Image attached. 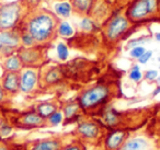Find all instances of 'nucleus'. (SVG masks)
<instances>
[{
	"instance_id": "nucleus-2",
	"label": "nucleus",
	"mask_w": 160,
	"mask_h": 150,
	"mask_svg": "<svg viewBox=\"0 0 160 150\" xmlns=\"http://www.w3.org/2000/svg\"><path fill=\"white\" fill-rule=\"evenodd\" d=\"M30 9L28 0L0 2V32L17 29Z\"/></svg>"
},
{
	"instance_id": "nucleus-17",
	"label": "nucleus",
	"mask_w": 160,
	"mask_h": 150,
	"mask_svg": "<svg viewBox=\"0 0 160 150\" xmlns=\"http://www.w3.org/2000/svg\"><path fill=\"white\" fill-rule=\"evenodd\" d=\"M57 111V105L53 102H41V103H38L35 106V112L38 114H40L42 117H44L45 119H47L54 112Z\"/></svg>"
},
{
	"instance_id": "nucleus-36",
	"label": "nucleus",
	"mask_w": 160,
	"mask_h": 150,
	"mask_svg": "<svg viewBox=\"0 0 160 150\" xmlns=\"http://www.w3.org/2000/svg\"><path fill=\"white\" fill-rule=\"evenodd\" d=\"M0 150H11V148L3 141H0Z\"/></svg>"
},
{
	"instance_id": "nucleus-1",
	"label": "nucleus",
	"mask_w": 160,
	"mask_h": 150,
	"mask_svg": "<svg viewBox=\"0 0 160 150\" xmlns=\"http://www.w3.org/2000/svg\"><path fill=\"white\" fill-rule=\"evenodd\" d=\"M58 22L59 19L49 10L35 8L30 9L18 28L28 32L34 38L36 45L44 46L56 38Z\"/></svg>"
},
{
	"instance_id": "nucleus-35",
	"label": "nucleus",
	"mask_w": 160,
	"mask_h": 150,
	"mask_svg": "<svg viewBox=\"0 0 160 150\" xmlns=\"http://www.w3.org/2000/svg\"><path fill=\"white\" fill-rule=\"evenodd\" d=\"M60 150H81V148H80L78 145H69Z\"/></svg>"
},
{
	"instance_id": "nucleus-42",
	"label": "nucleus",
	"mask_w": 160,
	"mask_h": 150,
	"mask_svg": "<svg viewBox=\"0 0 160 150\" xmlns=\"http://www.w3.org/2000/svg\"><path fill=\"white\" fill-rule=\"evenodd\" d=\"M159 69H160V67H159Z\"/></svg>"
},
{
	"instance_id": "nucleus-6",
	"label": "nucleus",
	"mask_w": 160,
	"mask_h": 150,
	"mask_svg": "<svg viewBox=\"0 0 160 150\" xmlns=\"http://www.w3.org/2000/svg\"><path fill=\"white\" fill-rule=\"evenodd\" d=\"M19 58L21 59L23 67H31V68H38L44 60V52L43 46L35 45L32 47L21 46L17 51Z\"/></svg>"
},
{
	"instance_id": "nucleus-16",
	"label": "nucleus",
	"mask_w": 160,
	"mask_h": 150,
	"mask_svg": "<svg viewBox=\"0 0 160 150\" xmlns=\"http://www.w3.org/2000/svg\"><path fill=\"white\" fill-rule=\"evenodd\" d=\"M77 130L81 136L86 138H96L99 135V127L91 122H82L77 127Z\"/></svg>"
},
{
	"instance_id": "nucleus-11",
	"label": "nucleus",
	"mask_w": 160,
	"mask_h": 150,
	"mask_svg": "<svg viewBox=\"0 0 160 150\" xmlns=\"http://www.w3.org/2000/svg\"><path fill=\"white\" fill-rule=\"evenodd\" d=\"M0 44H2L5 47L10 48L17 52L21 47L20 41V30L19 28L9 31L0 32Z\"/></svg>"
},
{
	"instance_id": "nucleus-34",
	"label": "nucleus",
	"mask_w": 160,
	"mask_h": 150,
	"mask_svg": "<svg viewBox=\"0 0 160 150\" xmlns=\"http://www.w3.org/2000/svg\"><path fill=\"white\" fill-rule=\"evenodd\" d=\"M9 97V95L7 94V92H6L5 90L2 89V87H1V84H0V104L3 103V102L7 100V98Z\"/></svg>"
},
{
	"instance_id": "nucleus-23",
	"label": "nucleus",
	"mask_w": 160,
	"mask_h": 150,
	"mask_svg": "<svg viewBox=\"0 0 160 150\" xmlns=\"http://www.w3.org/2000/svg\"><path fill=\"white\" fill-rule=\"evenodd\" d=\"M79 108L80 106L78 104V102H69L62 108V112H64L66 118H72L73 116H76Z\"/></svg>"
},
{
	"instance_id": "nucleus-26",
	"label": "nucleus",
	"mask_w": 160,
	"mask_h": 150,
	"mask_svg": "<svg viewBox=\"0 0 160 150\" xmlns=\"http://www.w3.org/2000/svg\"><path fill=\"white\" fill-rule=\"evenodd\" d=\"M20 41H21V46L23 47H32L36 45L34 38L28 32L22 31V30H20Z\"/></svg>"
},
{
	"instance_id": "nucleus-21",
	"label": "nucleus",
	"mask_w": 160,
	"mask_h": 150,
	"mask_svg": "<svg viewBox=\"0 0 160 150\" xmlns=\"http://www.w3.org/2000/svg\"><path fill=\"white\" fill-rule=\"evenodd\" d=\"M148 142L144 138H133L125 142L121 150H147Z\"/></svg>"
},
{
	"instance_id": "nucleus-40",
	"label": "nucleus",
	"mask_w": 160,
	"mask_h": 150,
	"mask_svg": "<svg viewBox=\"0 0 160 150\" xmlns=\"http://www.w3.org/2000/svg\"><path fill=\"white\" fill-rule=\"evenodd\" d=\"M156 80H158V82H159V83H160V77H158V78H157V79H156Z\"/></svg>"
},
{
	"instance_id": "nucleus-8",
	"label": "nucleus",
	"mask_w": 160,
	"mask_h": 150,
	"mask_svg": "<svg viewBox=\"0 0 160 150\" xmlns=\"http://www.w3.org/2000/svg\"><path fill=\"white\" fill-rule=\"evenodd\" d=\"M14 124L21 128H36L44 126L46 124V119L38 114L35 111H31V112L22 113L18 117H16Z\"/></svg>"
},
{
	"instance_id": "nucleus-10",
	"label": "nucleus",
	"mask_w": 160,
	"mask_h": 150,
	"mask_svg": "<svg viewBox=\"0 0 160 150\" xmlns=\"http://www.w3.org/2000/svg\"><path fill=\"white\" fill-rule=\"evenodd\" d=\"M64 78L62 67L51 66L40 72V84L42 87H51L59 83Z\"/></svg>"
},
{
	"instance_id": "nucleus-13",
	"label": "nucleus",
	"mask_w": 160,
	"mask_h": 150,
	"mask_svg": "<svg viewBox=\"0 0 160 150\" xmlns=\"http://www.w3.org/2000/svg\"><path fill=\"white\" fill-rule=\"evenodd\" d=\"M90 17L96 21L97 23L103 22L109 18V5L105 3L104 0H96V3L93 6Z\"/></svg>"
},
{
	"instance_id": "nucleus-24",
	"label": "nucleus",
	"mask_w": 160,
	"mask_h": 150,
	"mask_svg": "<svg viewBox=\"0 0 160 150\" xmlns=\"http://www.w3.org/2000/svg\"><path fill=\"white\" fill-rule=\"evenodd\" d=\"M103 117H104L105 123H107L109 126L118 125V113L116 112L115 110H113V108H110V110H108L107 112L104 113Z\"/></svg>"
},
{
	"instance_id": "nucleus-15",
	"label": "nucleus",
	"mask_w": 160,
	"mask_h": 150,
	"mask_svg": "<svg viewBox=\"0 0 160 150\" xmlns=\"http://www.w3.org/2000/svg\"><path fill=\"white\" fill-rule=\"evenodd\" d=\"M53 9H54L53 13L55 14L58 19H64V20L70 18L73 12L72 6H71L69 0H64V1L55 2L53 6Z\"/></svg>"
},
{
	"instance_id": "nucleus-14",
	"label": "nucleus",
	"mask_w": 160,
	"mask_h": 150,
	"mask_svg": "<svg viewBox=\"0 0 160 150\" xmlns=\"http://www.w3.org/2000/svg\"><path fill=\"white\" fill-rule=\"evenodd\" d=\"M1 68L3 71H12V72H20L24 67H23L21 59L19 58L18 54L14 53L8 57L3 58L1 62Z\"/></svg>"
},
{
	"instance_id": "nucleus-30",
	"label": "nucleus",
	"mask_w": 160,
	"mask_h": 150,
	"mask_svg": "<svg viewBox=\"0 0 160 150\" xmlns=\"http://www.w3.org/2000/svg\"><path fill=\"white\" fill-rule=\"evenodd\" d=\"M145 52H146V49H145L144 46H135V47H133V48L129 49V56H131L132 58L138 59Z\"/></svg>"
},
{
	"instance_id": "nucleus-29",
	"label": "nucleus",
	"mask_w": 160,
	"mask_h": 150,
	"mask_svg": "<svg viewBox=\"0 0 160 150\" xmlns=\"http://www.w3.org/2000/svg\"><path fill=\"white\" fill-rule=\"evenodd\" d=\"M148 40H149L148 36H140V38H134V40L129 41V42L127 43L126 48L131 49V48H133V47H135V46H142V44H144L145 42H147Z\"/></svg>"
},
{
	"instance_id": "nucleus-25",
	"label": "nucleus",
	"mask_w": 160,
	"mask_h": 150,
	"mask_svg": "<svg viewBox=\"0 0 160 150\" xmlns=\"http://www.w3.org/2000/svg\"><path fill=\"white\" fill-rule=\"evenodd\" d=\"M56 52H57V57L59 60L62 62H66L69 57V49H68V46H67L65 43L60 42L57 44L56 46Z\"/></svg>"
},
{
	"instance_id": "nucleus-28",
	"label": "nucleus",
	"mask_w": 160,
	"mask_h": 150,
	"mask_svg": "<svg viewBox=\"0 0 160 150\" xmlns=\"http://www.w3.org/2000/svg\"><path fill=\"white\" fill-rule=\"evenodd\" d=\"M62 113L59 112V111H56L54 112L48 118L46 119V122H48V124H51L52 126H56L58 124H60L62 122Z\"/></svg>"
},
{
	"instance_id": "nucleus-19",
	"label": "nucleus",
	"mask_w": 160,
	"mask_h": 150,
	"mask_svg": "<svg viewBox=\"0 0 160 150\" xmlns=\"http://www.w3.org/2000/svg\"><path fill=\"white\" fill-rule=\"evenodd\" d=\"M125 138V132H114L108 137L107 147L110 150H116L123 145V141Z\"/></svg>"
},
{
	"instance_id": "nucleus-33",
	"label": "nucleus",
	"mask_w": 160,
	"mask_h": 150,
	"mask_svg": "<svg viewBox=\"0 0 160 150\" xmlns=\"http://www.w3.org/2000/svg\"><path fill=\"white\" fill-rule=\"evenodd\" d=\"M144 77H145V79H146V80L152 82L158 78V71L157 70H147L146 72H145Z\"/></svg>"
},
{
	"instance_id": "nucleus-12",
	"label": "nucleus",
	"mask_w": 160,
	"mask_h": 150,
	"mask_svg": "<svg viewBox=\"0 0 160 150\" xmlns=\"http://www.w3.org/2000/svg\"><path fill=\"white\" fill-rule=\"evenodd\" d=\"M69 1L72 6L73 13L80 17L90 16L96 3V0H69Z\"/></svg>"
},
{
	"instance_id": "nucleus-31",
	"label": "nucleus",
	"mask_w": 160,
	"mask_h": 150,
	"mask_svg": "<svg viewBox=\"0 0 160 150\" xmlns=\"http://www.w3.org/2000/svg\"><path fill=\"white\" fill-rule=\"evenodd\" d=\"M12 132V126L8 123H3L0 125V136H8Z\"/></svg>"
},
{
	"instance_id": "nucleus-3",
	"label": "nucleus",
	"mask_w": 160,
	"mask_h": 150,
	"mask_svg": "<svg viewBox=\"0 0 160 150\" xmlns=\"http://www.w3.org/2000/svg\"><path fill=\"white\" fill-rule=\"evenodd\" d=\"M124 13L133 24L153 20L160 16V0H132Z\"/></svg>"
},
{
	"instance_id": "nucleus-32",
	"label": "nucleus",
	"mask_w": 160,
	"mask_h": 150,
	"mask_svg": "<svg viewBox=\"0 0 160 150\" xmlns=\"http://www.w3.org/2000/svg\"><path fill=\"white\" fill-rule=\"evenodd\" d=\"M152 54H153L152 51H146L139 58H138V62H139L140 64H142V65L147 64V62H149V59L151 58V56H152Z\"/></svg>"
},
{
	"instance_id": "nucleus-4",
	"label": "nucleus",
	"mask_w": 160,
	"mask_h": 150,
	"mask_svg": "<svg viewBox=\"0 0 160 150\" xmlns=\"http://www.w3.org/2000/svg\"><path fill=\"white\" fill-rule=\"evenodd\" d=\"M133 23L127 19L124 12L116 11L105 20L102 27V33L105 41L109 43H116L125 38Z\"/></svg>"
},
{
	"instance_id": "nucleus-9",
	"label": "nucleus",
	"mask_w": 160,
	"mask_h": 150,
	"mask_svg": "<svg viewBox=\"0 0 160 150\" xmlns=\"http://www.w3.org/2000/svg\"><path fill=\"white\" fill-rule=\"evenodd\" d=\"M0 84L9 97L18 94L20 92V72L3 71L0 77Z\"/></svg>"
},
{
	"instance_id": "nucleus-37",
	"label": "nucleus",
	"mask_w": 160,
	"mask_h": 150,
	"mask_svg": "<svg viewBox=\"0 0 160 150\" xmlns=\"http://www.w3.org/2000/svg\"><path fill=\"white\" fill-rule=\"evenodd\" d=\"M160 93V84L157 87V88L155 89V91H153V93H152V95L153 97H156V95H158Z\"/></svg>"
},
{
	"instance_id": "nucleus-18",
	"label": "nucleus",
	"mask_w": 160,
	"mask_h": 150,
	"mask_svg": "<svg viewBox=\"0 0 160 150\" xmlns=\"http://www.w3.org/2000/svg\"><path fill=\"white\" fill-rule=\"evenodd\" d=\"M31 150H60V142L56 139H43L34 143Z\"/></svg>"
},
{
	"instance_id": "nucleus-22",
	"label": "nucleus",
	"mask_w": 160,
	"mask_h": 150,
	"mask_svg": "<svg viewBox=\"0 0 160 150\" xmlns=\"http://www.w3.org/2000/svg\"><path fill=\"white\" fill-rule=\"evenodd\" d=\"M57 35L64 38H70L75 35V29L72 25L66 20H59L57 25Z\"/></svg>"
},
{
	"instance_id": "nucleus-38",
	"label": "nucleus",
	"mask_w": 160,
	"mask_h": 150,
	"mask_svg": "<svg viewBox=\"0 0 160 150\" xmlns=\"http://www.w3.org/2000/svg\"><path fill=\"white\" fill-rule=\"evenodd\" d=\"M155 40L157 41V42L160 43V32H157V33H155Z\"/></svg>"
},
{
	"instance_id": "nucleus-7",
	"label": "nucleus",
	"mask_w": 160,
	"mask_h": 150,
	"mask_svg": "<svg viewBox=\"0 0 160 150\" xmlns=\"http://www.w3.org/2000/svg\"><path fill=\"white\" fill-rule=\"evenodd\" d=\"M40 84V71L38 68L24 67L20 71V91L25 94L33 93Z\"/></svg>"
},
{
	"instance_id": "nucleus-27",
	"label": "nucleus",
	"mask_w": 160,
	"mask_h": 150,
	"mask_svg": "<svg viewBox=\"0 0 160 150\" xmlns=\"http://www.w3.org/2000/svg\"><path fill=\"white\" fill-rule=\"evenodd\" d=\"M128 78L134 82H139L140 80L142 79V71H140V68L138 65H135V66L131 69Z\"/></svg>"
},
{
	"instance_id": "nucleus-39",
	"label": "nucleus",
	"mask_w": 160,
	"mask_h": 150,
	"mask_svg": "<svg viewBox=\"0 0 160 150\" xmlns=\"http://www.w3.org/2000/svg\"><path fill=\"white\" fill-rule=\"evenodd\" d=\"M122 1H123V3H124V5H125V3H126V5H127V3H128V2H131L132 0H122Z\"/></svg>"
},
{
	"instance_id": "nucleus-20",
	"label": "nucleus",
	"mask_w": 160,
	"mask_h": 150,
	"mask_svg": "<svg viewBox=\"0 0 160 150\" xmlns=\"http://www.w3.org/2000/svg\"><path fill=\"white\" fill-rule=\"evenodd\" d=\"M78 27H79L80 31L85 32V33H92V32H96L99 29L98 23L90 16L82 17L81 20H80L79 24H78Z\"/></svg>"
},
{
	"instance_id": "nucleus-41",
	"label": "nucleus",
	"mask_w": 160,
	"mask_h": 150,
	"mask_svg": "<svg viewBox=\"0 0 160 150\" xmlns=\"http://www.w3.org/2000/svg\"><path fill=\"white\" fill-rule=\"evenodd\" d=\"M158 60H159V62H160V56H159V57H158Z\"/></svg>"
},
{
	"instance_id": "nucleus-5",
	"label": "nucleus",
	"mask_w": 160,
	"mask_h": 150,
	"mask_svg": "<svg viewBox=\"0 0 160 150\" xmlns=\"http://www.w3.org/2000/svg\"><path fill=\"white\" fill-rule=\"evenodd\" d=\"M111 97V88L107 84H96L83 90L78 97V104L83 110H91L104 104Z\"/></svg>"
}]
</instances>
